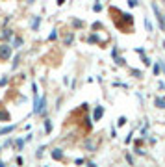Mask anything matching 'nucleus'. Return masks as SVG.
I'll return each instance as SVG.
<instances>
[{"instance_id": "c85d7f7f", "label": "nucleus", "mask_w": 165, "mask_h": 167, "mask_svg": "<svg viewBox=\"0 0 165 167\" xmlns=\"http://www.w3.org/2000/svg\"><path fill=\"white\" fill-rule=\"evenodd\" d=\"M132 136H134V134H132V132H130V134H128V136H126V143H132Z\"/></svg>"}, {"instance_id": "b1692460", "label": "nucleus", "mask_w": 165, "mask_h": 167, "mask_svg": "<svg viewBox=\"0 0 165 167\" xmlns=\"http://www.w3.org/2000/svg\"><path fill=\"white\" fill-rule=\"evenodd\" d=\"M126 162H128V164H130V165H134V158H132V156H130V154H126Z\"/></svg>"}, {"instance_id": "cd10ccee", "label": "nucleus", "mask_w": 165, "mask_h": 167, "mask_svg": "<svg viewBox=\"0 0 165 167\" xmlns=\"http://www.w3.org/2000/svg\"><path fill=\"white\" fill-rule=\"evenodd\" d=\"M132 74H134V76H137V78H139V76H141V71H136V69H134V71H132Z\"/></svg>"}, {"instance_id": "f704fd0d", "label": "nucleus", "mask_w": 165, "mask_h": 167, "mask_svg": "<svg viewBox=\"0 0 165 167\" xmlns=\"http://www.w3.org/2000/svg\"><path fill=\"white\" fill-rule=\"evenodd\" d=\"M0 150H2V147H0Z\"/></svg>"}, {"instance_id": "a211bd4d", "label": "nucleus", "mask_w": 165, "mask_h": 167, "mask_svg": "<svg viewBox=\"0 0 165 167\" xmlns=\"http://www.w3.org/2000/svg\"><path fill=\"white\" fill-rule=\"evenodd\" d=\"M93 9H95L97 13H98V11H102V4H100V2H97V4L93 6Z\"/></svg>"}, {"instance_id": "20e7f679", "label": "nucleus", "mask_w": 165, "mask_h": 167, "mask_svg": "<svg viewBox=\"0 0 165 167\" xmlns=\"http://www.w3.org/2000/svg\"><path fill=\"white\" fill-rule=\"evenodd\" d=\"M9 37H13V32H11L9 28H4V30L0 32V39H4V41H6V39H9Z\"/></svg>"}, {"instance_id": "1a4fd4ad", "label": "nucleus", "mask_w": 165, "mask_h": 167, "mask_svg": "<svg viewBox=\"0 0 165 167\" xmlns=\"http://www.w3.org/2000/svg\"><path fill=\"white\" fill-rule=\"evenodd\" d=\"M13 46H15V48H21L22 46V37H13Z\"/></svg>"}, {"instance_id": "7ed1b4c3", "label": "nucleus", "mask_w": 165, "mask_h": 167, "mask_svg": "<svg viewBox=\"0 0 165 167\" xmlns=\"http://www.w3.org/2000/svg\"><path fill=\"white\" fill-rule=\"evenodd\" d=\"M52 160L61 162V160H63V150H61V148H54V150H52Z\"/></svg>"}, {"instance_id": "9b49d317", "label": "nucleus", "mask_w": 165, "mask_h": 167, "mask_svg": "<svg viewBox=\"0 0 165 167\" xmlns=\"http://www.w3.org/2000/svg\"><path fill=\"white\" fill-rule=\"evenodd\" d=\"M0 121H9V113L4 110V111H0Z\"/></svg>"}, {"instance_id": "2eb2a0df", "label": "nucleus", "mask_w": 165, "mask_h": 167, "mask_svg": "<svg viewBox=\"0 0 165 167\" xmlns=\"http://www.w3.org/2000/svg\"><path fill=\"white\" fill-rule=\"evenodd\" d=\"M72 39H74V35H72V34H69V35H67V37H65V45H67V46H69V45H71V43H72Z\"/></svg>"}, {"instance_id": "4468645a", "label": "nucleus", "mask_w": 165, "mask_h": 167, "mask_svg": "<svg viewBox=\"0 0 165 167\" xmlns=\"http://www.w3.org/2000/svg\"><path fill=\"white\" fill-rule=\"evenodd\" d=\"M87 41H89V43H98V35H97V34H91Z\"/></svg>"}, {"instance_id": "7c9ffc66", "label": "nucleus", "mask_w": 165, "mask_h": 167, "mask_svg": "<svg viewBox=\"0 0 165 167\" xmlns=\"http://www.w3.org/2000/svg\"><path fill=\"white\" fill-rule=\"evenodd\" d=\"M143 63H145V65H150V63H152V62H150L148 58H145V54H143Z\"/></svg>"}, {"instance_id": "412c9836", "label": "nucleus", "mask_w": 165, "mask_h": 167, "mask_svg": "<svg viewBox=\"0 0 165 167\" xmlns=\"http://www.w3.org/2000/svg\"><path fill=\"white\" fill-rule=\"evenodd\" d=\"M72 26H76V28H82L83 22H82V21H76V19H74V21H72Z\"/></svg>"}, {"instance_id": "0eeeda50", "label": "nucleus", "mask_w": 165, "mask_h": 167, "mask_svg": "<svg viewBox=\"0 0 165 167\" xmlns=\"http://www.w3.org/2000/svg\"><path fill=\"white\" fill-rule=\"evenodd\" d=\"M45 132H46V134L52 132V123H50V119H45Z\"/></svg>"}, {"instance_id": "f3484780", "label": "nucleus", "mask_w": 165, "mask_h": 167, "mask_svg": "<svg viewBox=\"0 0 165 167\" xmlns=\"http://www.w3.org/2000/svg\"><path fill=\"white\" fill-rule=\"evenodd\" d=\"M126 125V117H119L117 119V126H124Z\"/></svg>"}, {"instance_id": "72a5a7b5", "label": "nucleus", "mask_w": 165, "mask_h": 167, "mask_svg": "<svg viewBox=\"0 0 165 167\" xmlns=\"http://www.w3.org/2000/svg\"><path fill=\"white\" fill-rule=\"evenodd\" d=\"M163 48H165V41H163Z\"/></svg>"}, {"instance_id": "39448f33", "label": "nucleus", "mask_w": 165, "mask_h": 167, "mask_svg": "<svg viewBox=\"0 0 165 167\" xmlns=\"http://www.w3.org/2000/svg\"><path fill=\"white\" fill-rule=\"evenodd\" d=\"M154 104H156V108H160V110H165V99L158 97V99L154 100Z\"/></svg>"}, {"instance_id": "f257e3e1", "label": "nucleus", "mask_w": 165, "mask_h": 167, "mask_svg": "<svg viewBox=\"0 0 165 167\" xmlns=\"http://www.w3.org/2000/svg\"><path fill=\"white\" fill-rule=\"evenodd\" d=\"M0 58L2 60H9L11 58V46L6 43H0Z\"/></svg>"}, {"instance_id": "f8f14e48", "label": "nucleus", "mask_w": 165, "mask_h": 167, "mask_svg": "<svg viewBox=\"0 0 165 167\" xmlns=\"http://www.w3.org/2000/svg\"><path fill=\"white\" fill-rule=\"evenodd\" d=\"M145 28H146V32H152V30H154V26H152V22L148 21V19H145Z\"/></svg>"}, {"instance_id": "6ab92c4d", "label": "nucleus", "mask_w": 165, "mask_h": 167, "mask_svg": "<svg viewBox=\"0 0 165 167\" xmlns=\"http://www.w3.org/2000/svg\"><path fill=\"white\" fill-rule=\"evenodd\" d=\"M15 147H17V148L21 150L22 147H24V139H17V143H15Z\"/></svg>"}, {"instance_id": "473e14b6", "label": "nucleus", "mask_w": 165, "mask_h": 167, "mask_svg": "<svg viewBox=\"0 0 165 167\" xmlns=\"http://www.w3.org/2000/svg\"><path fill=\"white\" fill-rule=\"evenodd\" d=\"M65 4V0H58V6H63Z\"/></svg>"}, {"instance_id": "6e6552de", "label": "nucleus", "mask_w": 165, "mask_h": 167, "mask_svg": "<svg viewBox=\"0 0 165 167\" xmlns=\"http://www.w3.org/2000/svg\"><path fill=\"white\" fill-rule=\"evenodd\" d=\"M85 148H87V150H95V148H97V143L87 139V141H85Z\"/></svg>"}, {"instance_id": "f03ea898", "label": "nucleus", "mask_w": 165, "mask_h": 167, "mask_svg": "<svg viewBox=\"0 0 165 167\" xmlns=\"http://www.w3.org/2000/svg\"><path fill=\"white\" fill-rule=\"evenodd\" d=\"M104 115V108L102 106H97L95 111H93V121H100V117Z\"/></svg>"}, {"instance_id": "ddd939ff", "label": "nucleus", "mask_w": 165, "mask_h": 167, "mask_svg": "<svg viewBox=\"0 0 165 167\" xmlns=\"http://www.w3.org/2000/svg\"><path fill=\"white\" fill-rule=\"evenodd\" d=\"M115 63H117V65H121V67H124V65H126V60H124L123 56H121V58L117 56V58H115Z\"/></svg>"}, {"instance_id": "dca6fc26", "label": "nucleus", "mask_w": 165, "mask_h": 167, "mask_svg": "<svg viewBox=\"0 0 165 167\" xmlns=\"http://www.w3.org/2000/svg\"><path fill=\"white\" fill-rule=\"evenodd\" d=\"M19 63H21V56L17 54V56L13 58V69H17V65H19Z\"/></svg>"}, {"instance_id": "aec40b11", "label": "nucleus", "mask_w": 165, "mask_h": 167, "mask_svg": "<svg viewBox=\"0 0 165 167\" xmlns=\"http://www.w3.org/2000/svg\"><path fill=\"white\" fill-rule=\"evenodd\" d=\"M56 37H58V30H54V32H52V34L48 35V39H50V41H54Z\"/></svg>"}, {"instance_id": "9d476101", "label": "nucleus", "mask_w": 165, "mask_h": 167, "mask_svg": "<svg viewBox=\"0 0 165 167\" xmlns=\"http://www.w3.org/2000/svg\"><path fill=\"white\" fill-rule=\"evenodd\" d=\"M39 22H41V17H34V22H32V30H37V28H39Z\"/></svg>"}, {"instance_id": "a878e982", "label": "nucleus", "mask_w": 165, "mask_h": 167, "mask_svg": "<svg viewBox=\"0 0 165 167\" xmlns=\"http://www.w3.org/2000/svg\"><path fill=\"white\" fill-rule=\"evenodd\" d=\"M128 6H130V8H134V6H137V0H128Z\"/></svg>"}, {"instance_id": "c756f323", "label": "nucleus", "mask_w": 165, "mask_h": 167, "mask_svg": "<svg viewBox=\"0 0 165 167\" xmlns=\"http://www.w3.org/2000/svg\"><path fill=\"white\" fill-rule=\"evenodd\" d=\"M74 164H78V165H82V164H83V158H76V160H74Z\"/></svg>"}, {"instance_id": "423d86ee", "label": "nucleus", "mask_w": 165, "mask_h": 167, "mask_svg": "<svg viewBox=\"0 0 165 167\" xmlns=\"http://www.w3.org/2000/svg\"><path fill=\"white\" fill-rule=\"evenodd\" d=\"M13 130H15V126L9 125V126H6V128H0V134H2V136H6V134H11Z\"/></svg>"}, {"instance_id": "4be33fe9", "label": "nucleus", "mask_w": 165, "mask_h": 167, "mask_svg": "<svg viewBox=\"0 0 165 167\" xmlns=\"http://www.w3.org/2000/svg\"><path fill=\"white\" fill-rule=\"evenodd\" d=\"M6 84H8V76H2V78H0V87H4Z\"/></svg>"}, {"instance_id": "2f4dec72", "label": "nucleus", "mask_w": 165, "mask_h": 167, "mask_svg": "<svg viewBox=\"0 0 165 167\" xmlns=\"http://www.w3.org/2000/svg\"><path fill=\"white\" fill-rule=\"evenodd\" d=\"M136 152H137L139 156H145V150H141V148H136Z\"/></svg>"}, {"instance_id": "5701e85b", "label": "nucleus", "mask_w": 165, "mask_h": 167, "mask_svg": "<svg viewBox=\"0 0 165 167\" xmlns=\"http://www.w3.org/2000/svg\"><path fill=\"white\" fill-rule=\"evenodd\" d=\"M123 17H124V21L126 22H132V15H130V13H124Z\"/></svg>"}, {"instance_id": "bb28decb", "label": "nucleus", "mask_w": 165, "mask_h": 167, "mask_svg": "<svg viewBox=\"0 0 165 167\" xmlns=\"http://www.w3.org/2000/svg\"><path fill=\"white\" fill-rule=\"evenodd\" d=\"M43 150H45V147H39V150H37V158H41L43 156Z\"/></svg>"}, {"instance_id": "393cba45", "label": "nucleus", "mask_w": 165, "mask_h": 167, "mask_svg": "<svg viewBox=\"0 0 165 167\" xmlns=\"http://www.w3.org/2000/svg\"><path fill=\"white\" fill-rule=\"evenodd\" d=\"M152 71H154V74L158 76V74H160V65H154V69H152Z\"/></svg>"}]
</instances>
